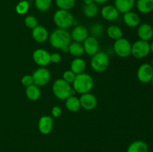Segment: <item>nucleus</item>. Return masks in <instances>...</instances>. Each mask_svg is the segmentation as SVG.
<instances>
[{
    "label": "nucleus",
    "instance_id": "1",
    "mask_svg": "<svg viewBox=\"0 0 153 152\" xmlns=\"http://www.w3.org/2000/svg\"><path fill=\"white\" fill-rule=\"evenodd\" d=\"M71 36L67 29L57 28L54 30L49 36V43L51 46L57 49H61L69 46L71 42Z\"/></svg>",
    "mask_w": 153,
    "mask_h": 152
},
{
    "label": "nucleus",
    "instance_id": "2",
    "mask_svg": "<svg viewBox=\"0 0 153 152\" xmlns=\"http://www.w3.org/2000/svg\"><path fill=\"white\" fill-rule=\"evenodd\" d=\"M94 85V81L92 76L83 72L76 75L73 82V89L76 92L82 95L89 92L93 89Z\"/></svg>",
    "mask_w": 153,
    "mask_h": 152
},
{
    "label": "nucleus",
    "instance_id": "3",
    "mask_svg": "<svg viewBox=\"0 0 153 152\" xmlns=\"http://www.w3.org/2000/svg\"><path fill=\"white\" fill-rule=\"evenodd\" d=\"M52 92L55 97L61 100H66L70 95H74L76 91L72 88L70 83L63 78L57 79L52 84Z\"/></svg>",
    "mask_w": 153,
    "mask_h": 152
},
{
    "label": "nucleus",
    "instance_id": "4",
    "mask_svg": "<svg viewBox=\"0 0 153 152\" xmlns=\"http://www.w3.org/2000/svg\"><path fill=\"white\" fill-rule=\"evenodd\" d=\"M53 20L58 28L67 29L74 24V18L73 14L69 10H57L53 16Z\"/></svg>",
    "mask_w": 153,
    "mask_h": 152
},
{
    "label": "nucleus",
    "instance_id": "5",
    "mask_svg": "<svg viewBox=\"0 0 153 152\" xmlns=\"http://www.w3.org/2000/svg\"><path fill=\"white\" fill-rule=\"evenodd\" d=\"M108 55L104 52H98L93 55L91 61V65L93 69L97 72H103L109 66Z\"/></svg>",
    "mask_w": 153,
    "mask_h": 152
},
{
    "label": "nucleus",
    "instance_id": "6",
    "mask_svg": "<svg viewBox=\"0 0 153 152\" xmlns=\"http://www.w3.org/2000/svg\"><path fill=\"white\" fill-rule=\"evenodd\" d=\"M150 53V44L144 40H137L131 45V55L137 59L145 58Z\"/></svg>",
    "mask_w": 153,
    "mask_h": 152
},
{
    "label": "nucleus",
    "instance_id": "7",
    "mask_svg": "<svg viewBox=\"0 0 153 152\" xmlns=\"http://www.w3.org/2000/svg\"><path fill=\"white\" fill-rule=\"evenodd\" d=\"M114 51L120 58H128L131 55V44L127 39L120 38L115 40L114 43Z\"/></svg>",
    "mask_w": 153,
    "mask_h": 152
},
{
    "label": "nucleus",
    "instance_id": "8",
    "mask_svg": "<svg viewBox=\"0 0 153 152\" xmlns=\"http://www.w3.org/2000/svg\"><path fill=\"white\" fill-rule=\"evenodd\" d=\"M32 77L34 84L37 86H43L49 83L51 78V74L47 69L40 67L34 72Z\"/></svg>",
    "mask_w": 153,
    "mask_h": 152
},
{
    "label": "nucleus",
    "instance_id": "9",
    "mask_svg": "<svg viewBox=\"0 0 153 152\" xmlns=\"http://www.w3.org/2000/svg\"><path fill=\"white\" fill-rule=\"evenodd\" d=\"M137 76L141 83H149L153 77V66L150 63H143L137 69Z\"/></svg>",
    "mask_w": 153,
    "mask_h": 152
},
{
    "label": "nucleus",
    "instance_id": "10",
    "mask_svg": "<svg viewBox=\"0 0 153 152\" xmlns=\"http://www.w3.org/2000/svg\"><path fill=\"white\" fill-rule=\"evenodd\" d=\"M51 54L45 49H36L32 54V58L34 62L41 67L46 66L50 63Z\"/></svg>",
    "mask_w": 153,
    "mask_h": 152
},
{
    "label": "nucleus",
    "instance_id": "11",
    "mask_svg": "<svg viewBox=\"0 0 153 152\" xmlns=\"http://www.w3.org/2000/svg\"><path fill=\"white\" fill-rule=\"evenodd\" d=\"M83 43L84 51L87 55L93 56L99 52V42L96 37L88 36Z\"/></svg>",
    "mask_w": 153,
    "mask_h": 152
},
{
    "label": "nucleus",
    "instance_id": "12",
    "mask_svg": "<svg viewBox=\"0 0 153 152\" xmlns=\"http://www.w3.org/2000/svg\"><path fill=\"white\" fill-rule=\"evenodd\" d=\"M79 101H80L81 107L87 110H93L97 105V99L96 96L89 92L82 94L79 98Z\"/></svg>",
    "mask_w": 153,
    "mask_h": 152
},
{
    "label": "nucleus",
    "instance_id": "13",
    "mask_svg": "<svg viewBox=\"0 0 153 152\" xmlns=\"http://www.w3.org/2000/svg\"><path fill=\"white\" fill-rule=\"evenodd\" d=\"M53 119L49 116H43L39 119L38 129L42 134H50L53 128Z\"/></svg>",
    "mask_w": 153,
    "mask_h": 152
},
{
    "label": "nucleus",
    "instance_id": "14",
    "mask_svg": "<svg viewBox=\"0 0 153 152\" xmlns=\"http://www.w3.org/2000/svg\"><path fill=\"white\" fill-rule=\"evenodd\" d=\"M31 35L36 42L39 43H43L47 40L49 37V33L45 27L42 25H37L32 29Z\"/></svg>",
    "mask_w": 153,
    "mask_h": 152
},
{
    "label": "nucleus",
    "instance_id": "15",
    "mask_svg": "<svg viewBox=\"0 0 153 152\" xmlns=\"http://www.w3.org/2000/svg\"><path fill=\"white\" fill-rule=\"evenodd\" d=\"M70 36L71 39H73L75 42L82 43L85 41V39L88 37V31L85 26L78 25L73 28Z\"/></svg>",
    "mask_w": 153,
    "mask_h": 152
},
{
    "label": "nucleus",
    "instance_id": "16",
    "mask_svg": "<svg viewBox=\"0 0 153 152\" xmlns=\"http://www.w3.org/2000/svg\"><path fill=\"white\" fill-rule=\"evenodd\" d=\"M137 35L141 40L149 42L153 37V28L148 23H143L137 29Z\"/></svg>",
    "mask_w": 153,
    "mask_h": 152
},
{
    "label": "nucleus",
    "instance_id": "17",
    "mask_svg": "<svg viewBox=\"0 0 153 152\" xmlns=\"http://www.w3.org/2000/svg\"><path fill=\"white\" fill-rule=\"evenodd\" d=\"M135 0H114V7L119 13H126L132 10Z\"/></svg>",
    "mask_w": 153,
    "mask_h": 152
},
{
    "label": "nucleus",
    "instance_id": "18",
    "mask_svg": "<svg viewBox=\"0 0 153 152\" xmlns=\"http://www.w3.org/2000/svg\"><path fill=\"white\" fill-rule=\"evenodd\" d=\"M101 15L108 21L116 20L119 17V12L114 6L106 5L102 8Z\"/></svg>",
    "mask_w": 153,
    "mask_h": 152
},
{
    "label": "nucleus",
    "instance_id": "19",
    "mask_svg": "<svg viewBox=\"0 0 153 152\" xmlns=\"http://www.w3.org/2000/svg\"><path fill=\"white\" fill-rule=\"evenodd\" d=\"M124 22L130 28H135L140 24V19L138 15L132 11L127 12L123 15Z\"/></svg>",
    "mask_w": 153,
    "mask_h": 152
},
{
    "label": "nucleus",
    "instance_id": "20",
    "mask_svg": "<svg viewBox=\"0 0 153 152\" xmlns=\"http://www.w3.org/2000/svg\"><path fill=\"white\" fill-rule=\"evenodd\" d=\"M149 146L142 140H136L133 142L127 149V152H148Z\"/></svg>",
    "mask_w": 153,
    "mask_h": 152
},
{
    "label": "nucleus",
    "instance_id": "21",
    "mask_svg": "<svg viewBox=\"0 0 153 152\" xmlns=\"http://www.w3.org/2000/svg\"><path fill=\"white\" fill-rule=\"evenodd\" d=\"M86 69V63L82 58H75L70 63V70L76 75L81 74Z\"/></svg>",
    "mask_w": 153,
    "mask_h": 152
},
{
    "label": "nucleus",
    "instance_id": "22",
    "mask_svg": "<svg viewBox=\"0 0 153 152\" xmlns=\"http://www.w3.org/2000/svg\"><path fill=\"white\" fill-rule=\"evenodd\" d=\"M136 7L140 13H151L153 10V0H137Z\"/></svg>",
    "mask_w": 153,
    "mask_h": 152
},
{
    "label": "nucleus",
    "instance_id": "23",
    "mask_svg": "<svg viewBox=\"0 0 153 152\" xmlns=\"http://www.w3.org/2000/svg\"><path fill=\"white\" fill-rule=\"evenodd\" d=\"M65 105L69 111L73 112V113L78 112L81 108V104L80 101H79V98L74 96V95H70L69 98H67L66 99Z\"/></svg>",
    "mask_w": 153,
    "mask_h": 152
},
{
    "label": "nucleus",
    "instance_id": "24",
    "mask_svg": "<svg viewBox=\"0 0 153 152\" xmlns=\"http://www.w3.org/2000/svg\"><path fill=\"white\" fill-rule=\"evenodd\" d=\"M25 95H26L27 98L31 101H37L40 98L41 92H40L39 86H36L35 84H32L26 86Z\"/></svg>",
    "mask_w": 153,
    "mask_h": 152
},
{
    "label": "nucleus",
    "instance_id": "25",
    "mask_svg": "<svg viewBox=\"0 0 153 152\" xmlns=\"http://www.w3.org/2000/svg\"><path fill=\"white\" fill-rule=\"evenodd\" d=\"M69 52L73 56L76 57V58L82 56L85 53L83 45L81 44V43H77V42L70 43L69 45Z\"/></svg>",
    "mask_w": 153,
    "mask_h": 152
},
{
    "label": "nucleus",
    "instance_id": "26",
    "mask_svg": "<svg viewBox=\"0 0 153 152\" xmlns=\"http://www.w3.org/2000/svg\"><path fill=\"white\" fill-rule=\"evenodd\" d=\"M107 34L111 39L113 40H118L123 37V31L117 25H111L107 28Z\"/></svg>",
    "mask_w": 153,
    "mask_h": 152
},
{
    "label": "nucleus",
    "instance_id": "27",
    "mask_svg": "<svg viewBox=\"0 0 153 152\" xmlns=\"http://www.w3.org/2000/svg\"><path fill=\"white\" fill-rule=\"evenodd\" d=\"M84 14L88 18L95 17L99 12V8L95 3H91L90 4H85L83 8Z\"/></svg>",
    "mask_w": 153,
    "mask_h": 152
},
{
    "label": "nucleus",
    "instance_id": "28",
    "mask_svg": "<svg viewBox=\"0 0 153 152\" xmlns=\"http://www.w3.org/2000/svg\"><path fill=\"white\" fill-rule=\"evenodd\" d=\"M52 1V0H34V4L39 11L46 12L51 7Z\"/></svg>",
    "mask_w": 153,
    "mask_h": 152
},
{
    "label": "nucleus",
    "instance_id": "29",
    "mask_svg": "<svg viewBox=\"0 0 153 152\" xmlns=\"http://www.w3.org/2000/svg\"><path fill=\"white\" fill-rule=\"evenodd\" d=\"M55 4L59 9L69 10L74 7L76 1L75 0H55Z\"/></svg>",
    "mask_w": 153,
    "mask_h": 152
},
{
    "label": "nucleus",
    "instance_id": "30",
    "mask_svg": "<svg viewBox=\"0 0 153 152\" xmlns=\"http://www.w3.org/2000/svg\"><path fill=\"white\" fill-rule=\"evenodd\" d=\"M29 9V3L26 0L20 1L16 6V12L19 15H23L28 12Z\"/></svg>",
    "mask_w": 153,
    "mask_h": 152
},
{
    "label": "nucleus",
    "instance_id": "31",
    "mask_svg": "<svg viewBox=\"0 0 153 152\" xmlns=\"http://www.w3.org/2000/svg\"><path fill=\"white\" fill-rule=\"evenodd\" d=\"M91 31L93 37L97 38V37H100V36L102 34L103 26L101 25V24H99V23L94 24V25H93L92 26H91Z\"/></svg>",
    "mask_w": 153,
    "mask_h": 152
},
{
    "label": "nucleus",
    "instance_id": "32",
    "mask_svg": "<svg viewBox=\"0 0 153 152\" xmlns=\"http://www.w3.org/2000/svg\"><path fill=\"white\" fill-rule=\"evenodd\" d=\"M24 22H25V25H26L27 28H31V29H33V28H34L36 26L38 25H37L38 24L37 19L34 16H31V15L26 16L25 18Z\"/></svg>",
    "mask_w": 153,
    "mask_h": 152
},
{
    "label": "nucleus",
    "instance_id": "33",
    "mask_svg": "<svg viewBox=\"0 0 153 152\" xmlns=\"http://www.w3.org/2000/svg\"><path fill=\"white\" fill-rule=\"evenodd\" d=\"M76 75L73 72H72L71 70H67L63 74V79L69 83H73L75 77H76Z\"/></svg>",
    "mask_w": 153,
    "mask_h": 152
},
{
    "label": "nucleus",
    "instance_id": "34",
    "mask_svg": "<svg viewBox=\"0 0 153 152\" xmlns=\"http://www.w3.org/2000/svg\"><path fill=\"white\" fill-rule=\"evenodd\" d=\"M21 83L25 86H28L30 85L34 84V80H33L32 75H24L21 79Z\"/></svg>",
    "mask_w": 153,
    "mask_h": 152
},
{
    "label": "nucleus",
    "instance_id": "35",
    "mask_svg": "<svg viewBox=\"0 0 153 152\" xmlns=\"http://www.w3.org/2000/svg\"><path fill=\"white\" fill-rule=\"evenodd\" d=\"M62 113V110L58 106H54L52 109V115L54 118H58Z\"/></svg>",
    "mask_w": 153,
    "mask_h": 152
},
{
    "label": "nucleus",
    "instance_id": "36",
    "mask_svg": "<svg viewBox=\"0 0 153 152\" xmlns=\"http://www.w3.org/2000/svg\"><path fill=\"white\" fill-rule=\"evenodd\" d=\"M61 57L58 53H52L50 56L51 62L53 63H58L61 61Z\"/></svg>",
    "mask_w": 153,
    "mask_h": 152
},
{
    "label": "nucleus",
    "instance_id": "37",
    "mask_svg": "<svg viewBox=\"0 0 153 152\" xmlns=\"http://www.w3.org/2000/svg\"><path fill=\"white\" fill-rule=\"evenodd\" d=\"M109 0H94V3H97V4H105V3L108 2Z\"/></svg>",
    "mask_w": 153,
    "mask_h": 152
},
{
    "label": "nucleus",
    "instance_id": "38",
    "mask_svg": "<svg viewBox=\"0 0 153 152\" xmlns=\"http://www.w3.org/2000/svg\"><path fill=\"white\" fill-rule=\"evenodd\" d=\"M84 1V3H85V4H91V3H94V0H83Z\"/></svg>",
    "mask_w": 153,
    "mask_h": 152
},
{
    "label": "nucleus",
    "instance_id": "39",
    "mask_svg": "<svg viewBox=\"0 0 153 152\" xmlns=\"http://www.w3.org/2000/svg\"><path fill=\"white\" fill-rule=\"evenodd\" d=\"M61 50H62V52H64V53H67V52H69V46L64 47L63 49H61Z\"/></svg>",
    "mask_w": 153,
    "mask_h": 152
},
{
    "label": "nucleus",
    "instance_id": "40",
    "mask_svg": "<svg viewBox=\"0 0 153 152\" xmlns=\"http://www.w3.org/2000/svg\"><path fill=\"white\" fill-rule=\"evenodd\" d=\"M150 52L153 53V42L150 44Z\"/></svg>",
    "mask_w": 153,
    "mask_h": 152
},
{
    "label": "nucleus",
    "instance_id": "41",
    "mask_svg": "<svg viewBox=\"0 0 153 152\" xmlns=\"http://www.w3.org/2000/svg\"><path fill=\"white\" fill-rule=\"evenodd\" d=\"M152 83V85H153V77H152V81H151Z\"/></svg>",
    "mask_w": 153,
    "mask_h": 152
}]
</instances>
